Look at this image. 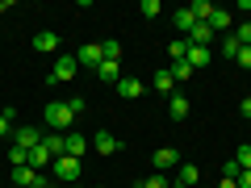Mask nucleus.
Returning a JSON list of instances; mask_svg holds the SVG:
<instances>
[{
  "label": "nucleus",
  "mask_w": 251,
  "mask_h": 188,
  "mask_svg": "<svg viewBox=\"0 0 251 188\" xmlns=\"http://www.w3.org/2000/svg\"><path fill=\"white\" fill-rule=\"evenodd\" d=\"M42 121L50 125L54 134H67V130H72V121H75V113H72V105H67V100H50V105L42 109Z\"/></svg>",
  "instance_id": "obj_1"
},
{
  "label": "nucleus",
  "mask_w": 251,
  "mask_h": 188,
  "mask_svg": "<svg viewBox=\"0 0 251 188\" xmlns=\"http://www.w3.org/2000/svg\"><path fill=\"white\" fill-rule=\"evenodd\" d=\"M50 167H54V180L59 184H75L80 180V159H72V155H59Z\"/></svg>",
  "instance_id": "obj_2"
},
{
  "label": "nucleus",
  "mask_w": 251,
  "mask_h": 188,
  "mask_svg": "<svg viewBox=\"0 0 251 188\" xmlns=\"http://www.w3.org/2000/svg\"><path fill=\"white\" fill-rule=\"evenodd\" d=\"M75 67H80V63H75V54H59V59H54V67H50V84H67L75 75Z\"/></svg>",
  "instance_id": "obj_3"
},
{
  "label": "nucleus",
  "mask_w": 251,
  "mask_h": 188,
  "mask_svg": "<svg viewBox=\"0 0 251 188\" xmlns=\"http://www.w3.org/2000/svg\"><path fill=\"white\" fill-rule=\"evenodd\" d=\"M38 142H42V130L38 125H17L13 130V146H21V151H34Z\"/></svg>",
  "instance_id": "obj_4"
},
{
  "label": "nucleus",
  "mask_w": 251,
  "mask_h": 188,
  "mask_svg": "<svg viewBox=\"0 0 251 188\" xmlns=\"http://www.w3.org/2000/svg\"><path fill=\"white\" fill-rule=\"evenodd\" d=\"M75 63H80V67H92V71H97L100 63H105V50H100V42L80 46V50H75Z\"/></svg>",
  "instance_id": "obj_5"
},
{
  "label": "nucleus",
  "mask_w": 251,
  "mask_h": 188,
  "mask_svg": "<svg viewBox=\"0 0 251 188\" xmlns=\"http://www.w3.org/2000/svg\"><path fill=\"white\" fill-rule=\"evenodd\" d=\"M151 163H155V171H172V167H180V151L176 146H159L151 155Z\"/></svg>",
  "instance_id": "obj_6"
},
{
  "label": "nucleus",
  "mask_w": 251,
  "mask_h": 188,
  "mask_svg": "<svg viewBox=\"0 0 251 188\" xmlns=\"http://www.w3.org/2000/svg\"><path fill=\"white\" fill-rule=\"evenodd\" d=\"M143 92H147V84L134 80V75H122V80H117V96H122V100H138Z\"/></svg>",
  "instance_id": "obj_7"
},
{
  "label": "nucleus",
  "mask_w": 251,
  "mask_h": 188,
  "mask_svg": "<svg viewBox=\"0 0 251 188\" xmlns=\"http://www.w3.org/2000/svg\"><path fill=\"white\" fill-rule=\"evenodd\" d=\"M88 138L84 134H63V155H72V159H84V155H88Z\"/></svg>",
  "instance_id": "obj_8"
},
{
  "label": "nucleus",
  "mask_w": 251,
  "mask_h": 188,
  "mask_svg": "<svg viewBox=\"0 0 251 188\" xmlns=\"http://www.w3.org/2000/svg\"><path fill=\"white\" fill-rule=\"evenodd\" d=\"M13 184H17V188H38V184H50V180H42V176L25 163V167H13Z\"/></svg>",
  "instance_id": "obj_9"
},
{
  "label": "nucleus",
  "mask_w": 251,
  "mask_h": 188,
  "mask_svg": "<svg viewBox=\"0 0 251 188\" xmlns=\"http://www.w3.org/2000/svg\"><path fill=\"white\" fill-rule=\"evenodd\" d=\"M184 63L193 67V71H201V67H209V63H214V50H209V46H188Z\"/></svg>",
  "instance_id": "obj_10"
},
{
  "label": "nucleus",
  "mask_w": 251,
  "mask_h": 188,
  "mask_svg": "<svg viewBox=\"0 0 251 188\" xmlns=\"http://www.w3.org/2000/svg\"><path fill=\"white\" fill-rule=\"evenodd\" d=\"M214 42H218V34L205 25V21H197V25H193V34H188V46H209V50H214Z\"/></svg>",
  "instance_id": "obj_11"
},
{
  "label": "nucleus",
  "mask_w": 251,
  "mask_h": 188,
  "mask_svg": "<svg viewBox=\"0 0 251 188\" xmlns=\"http://www.w3.org/2000/svg\"><path fill=\"white\" fill-rule=\"evenodd\" d=\"M34 50H38V54L59 50V34H54V29H38V34H34Z\"/></svg>",
  "instance_id": "obj_12"
},
{
  "label": "nucleus",
  "mask_w": 251,
  "mask_h": 188,
  "mask_svg": "<svg viewBox=\"0 0 251 188\" xmlns=\"http://www.w3.org/2000/svg\"><path fill=\"white\" fill-rule=\"evenodd\" d=\"M151 88L159 92V96H172V92H176V75H172V67H168V71H155V75H151Z\"/></svg>",
  "instance_id": "obj_13"
},
{
  "label": "nucleus",
  "mask_w": 251,
  "mask_h": 188,
  "mask_svg": "<svg viewBox=\"0 0 251 188\" xmlns=\"http://www.w3.org/2000/svg\"><path fill=\"white\" fill-rule=\"evenodd\" d=\"M168 117H172V121H184V117H188V96H184V92H172V96H168Z\"/></svg>",
  "instance_id": "obj_14"
},
{
  "label": "nucleus",
  "mask_w": 251,
  "mask_h": 188,
  "mask_svg": "<svg viewBox=\"0 0 251 188\" xmlns=\"http://www.w3.org/2000/svg\"><path fill=\"white\" fill-rule=\"evenodd\" d=\"M205 25L214 29L218 38H226V34H230V13H226V9H214V13H209V21H205Z\"/></svg>",
  "instance_id": "obj_15"
},
{
  "label": "nucleus",
  "mask_w": 251,
  "mask_h": 188,
  "mask_svg": "<svg viewBox=\"0 0 251 188\" xmlns=\"http://www.w3.org/2000/svg\"><path fill=\"white\" fill-rule=\"evenodd\" d=\"M92 151H97V155H113L117 151V138L109 134V130H97V134H92Z\"/></svg>",
  "instance_id": "obj_16"
},
{
  "label": "nucleus",
  "mask_w": 251,
  "mask_h": 188,
  "mask_svg": "<svg viewBox=\"0 0 251 188\" xmlns=\"http://www.w3.org/2000/svg\"><path fill=\"white\" fill-rule=\"evenodd\" d=\"M197 180H201L197 163H180V167H176V184H184V188H197Z\"/></svg>",
  "instance_id": "obj_17"
},
{
  "label": "nucleus",
  "mask_w": 251,
  "mask_h": 188,
  "mask_svg": "<svg viewBox=\"0 0 251 188\" xmlns=\"http://www.w3.org/2000/svg\"><path fill=\"white\" fill-rule=\"evenodd\" d=\"M46 163H54V159H50V151H46V146H42V142H38V146H34V151H29V167H34V171H42V167H46Z\"/></svg>",
  "instance_id": "obj_18"
},
{
  "label": "nucleus",
  "mask_w": 251,
  "mask_h": 188,
  "mask_svg": "<svg viewBox=\"0 0 251 188\" xmlns=\"http://www.w3.org/2000/svg\"><path fill=\"white\" fill-rule=\"evenodd\" d=\"M13 125H17V109H0V138H13Z\"/></svg>",
  "instance_id": "obj_19"
},
{
  "label": "nucleus",
  "mask_w": 251,
  "mask_h": 188,
  "mask_svg": "<svg viewBox=\"0 0 251 188\" xmlns=\"http://www.w3.org/2000/svg\"><path fill=\"white\" fill-rule=\"evenodd\" d=\"M97 75H100V80H109V84H117V80H122V63H100Z\"/></svg>",
  "instance_id": "obj_20"
},
{
  "label": "nucleus",
  "mask_w": 251,
  "mask_h": 188,
  "mask_svg": "<svg viewBox=\"0 0 251 188\" xmlns=\"http://www.w3.org/2000/svg\"><path fill=\"white\" fill-rule=\"evenodd\" d=\"M188 13H193V21H209L214 4H209V0H193V4H188Z\"/></svg>",
  "instance_id": "obj_21"
},
{
  "label": "nucleus",
  "mask_w": 251,
  "mask_h": 188,
  "mask_svg": "<svg viewBox=\"0 0 251 188\" xmlns=\"http://www.w3.org/2000/svg\"><path fill=\"white\" fill-rule=\"evenodd\" d=\"M172 25H176L180 34H193V25H197V21H193V13H188V9H180L176 17H172Z\"/></svg>",
  "instance_id": "obj_22"
},
{
  "label": "nucleus",
  "mask_w": 251,
  "mask_h": 188,
  "mask_svg": "<svg viewBox=\"0 0 251 188\" xmlns=\"http://www.w3.org/2000/svg\"><path fill=\"white\" fill-rule=\"evenodd\" d=\"M218 50H222L226 59H239V50H243V46H239V38H234V34H226V38H222V46H218Z\"/></svg>",
  "instance_id": "obj_23"
},
{
  "label": "nucleus",
  "mask_w": 251,
  "mask_h": 188,
  "mask_svg": "<svg viewBox=\"0 0 251 188\" xmlns=\"http://www.w3.org/2000/svg\"><path fill=\"white\" fill-rule=\"evenodd\" d=\"M100 50H105V63H122V42H100Z\"/></svg>",
  "instance_id": "obj_24"
},
{
  "label": "nucleus",
  "mask_w": 251,
  "mask_h": 188,
  "mask_svg": "<svg viewBox=\"0 0 251 188\" xmlns=\"http://www.w3.org/2000/svg\"><path fill=\"white\" fill-rule=\"evenodd\" d=\"M168 54H172V63H180L188 54V38H176V42H168Z\"/></svg>",
  "instance_id": "obj_25"
},
{
  "label": "nucleus",
  "mask_w": 251,
  "mask_h": 188,
  "mask_svg": "<svg viewBox=\"0 0 251 188\" xmlns=\"http://www.w3.org/2000/svg\"><path fill=\"white\" fill-rule=\"evenodd\" d=\"M42 146L50 151V159H59V155H63V134H46V138H42Z\"/></svg>",
  "instance_id": "obj_26"
},
{
  "label": "nucleus",
  "mask_w": 251,
  "mask_h": 188,
  "mask_svg": "<svg viewBox=\"0 0 251 188\" xmlns=\"http://www.w3.org/2000/svg\"><path fill=\"white\" fill-rule=\"evenodd\" d=\"M234 163H239L243 171H251V142H247V146H239V151H234Z\"/></svg>",
  "instance_id": "obj_27"
},
{
  "label": "nucleus",
  "mask_w": 251,
  "mask_h": 188,
  "mask_svg": "<svg viewBox=\"0 0 251 188\" xmlns=\"http://www.w3.org/2000/svg\"><path fill=\"white\" fill-rule=\"evenodd\" d=\"M172 75H176V84H180V80H193V67L180 59V63H172Z\"/></svg>",
  "instance_id": "obj_28"
},
{
  "label": "nucleus",
  "mask_w": 251,
  "mask_h": 188,
  "mask_svg": "<svg viewBox=\"0 0 251 188\" xmlns=\"http://www.w3.org/2000/svg\"><path fill=\"white\" fill-rule=\"evenodd\" d=\"M239 176H243V167H239L234 159H226V163H222V180H239Z\"/></svg>",
  "instance_id": "obj_29"
},
{
  "label": "nucleus",
  "mask_w": 251,
  "mask_h": 188,
  "mask_svg": "<svg viewBox=\"0 0 251 188\" xmlns=\"http://www.w3.org/2000/svg\"><path fill=\"white\" fill-rule=\"evenodd\" d=\"M143 188H172V180L163 176V171H155L151 180H143Z\"/></svg>",
  "instance_id": "obj_30"
},
{
  "label": "nucleus",
  "mask_w": 251,
  "mask_h": 188,
  "mask_svg": "<svg viewBox=\"0 0 251 188\" xmlns=\"http://www.w3.org/2000/svg\"><path fill=\"white\" fill-rule=\"evenodd\" d=\"M138 13H143V17H159V0H143Z\"/></svg>",
  "instance_id": "obj_31"
},
{
  "label": "nucleus",
  "mask_w": 251,
  "mask_h": 188,
  "mask_svg": "<svg viewBox=\"0 0 251 188\" xmlns=\"http://www.w3.org/2000/svg\"><path fill=\"white\" fill-rule=\"evenodd\" d=\"M234 38H239V46H251V21H247V25H239V29H234Z\"/></svg>",
  "instance_id": "obj_32"
},
{
  "label": "nucleus",
  "mask_w": 251,
  "mask_h": 188,
  "mask_svg": "<svg viewBox=\"0 0 251 188\" xmlns=\"http://www.w3.org/2000/svg\"><path fill=\"white\" fill-rule=\"evenodd\" d=\"M234 63H239V67H247V71H251V46H243V50H239V59H234Z\"/></svg>",
  "instance_id": "obj_33"
},
{
  "label": "nucleus",
  "mask_w": 251,
  "mask_h": 188,
  "mask_svg": "<svg viewBox=\"0 0 251 188\" xmlns=\"http://www.w3.org/2000/svg\"><path fill=\"white\" fill-rule=\"evenodd\" d=\"M67 105H72V113H84V109H88V100H84V96H72Z\"/></svg>",
  "instance_id": "obj_34"
},
{
  "label": "nucleus",
  "mask_w": 251,
  "mask_h": 188,
  "mask_svg": "<svg viewBox=\"0 0 251 188\" xmlns=\"http://www.w3.org/2000/svg\"><path fill=\"white\" fill-rule=\"evenodd\" d=\"M239 113H243V117H251V96H243V105H239Z\"/></svg>",
  "instance_id": "obj_35"
},
{
  "label": "nucleus",
  "mask_w": 251,
  "mask_h": 188,
  "mask_svg": "<svg viewBox=\"0 0 251 188\" xmlns=\"http://www.w3.org/2000/svg\"><path fill=\"white\" fill-rule=\"evenodd\" d=\"M239 188H251V171H243V176H239Z\"/></svg>",
  "instance_id": "obj_36"
},
{
  "label": "nucleus",
  "mask_w": 251,
  "mask_h": 188,
  "mask_svg": "<svg viewBox=\"0 0 251 188\" xmlns=\"http://www.w3.org/2000/svg\"><path fill=\"white\" fill-rule=\"evenodd\" d=\"M218 188H239V180H218Z\"/></svg>",
  "instance_id": "obj_37"
},
{
  "label": "nucleus",
  "mask_w": 251,
  "mask_h": 188,
  "mask_svg": "<svg viewBox=\"0 0 251 188\" xmlns=\"http://www.w3.org/2000/svg\"><path fill=\"white\" fill-rule=\"evenodd\" d=\"M4 9H9V0H0V13H4Z\"/></svg>",
  "instance_id": "obj_38"
},
{
  "label": "nucleus",
  "mask_w": 251,
  "mask_h": 188,
  "mask_svg": "<svg viewBox=\"0 0 251 188\" xmlns=\"http://www.w3.org/2000/svg\"><path fill=\"white\" fill-rule=\"evenodd\" d=\"M46 188H67V184H46Z\"/></svg>",
  "instance_id": "obj_39"
},
{
  "label": "nucleus",
  "mask_w": 251,
  "mask_h": 188,
  "mask_svg": "<svg viewBox=\"0 0 251 188\" xmlns=\"http://www.w3.org/2000/svg\"><path fill=\"white\" fill-rule=\"evenodd\" d=\"M172 188H184V184H176V180H172Z\"/></svg>",
  "instance_id": "obj_40"
},
{
  "label": "nucleus",
  "mask_w": 251,
  "mask_h": 188,
  "mask_svg": "<svg viewBox=\"0 0 251 188\" xmlns=\"http://www.w3.org/2000/svg\"><path fill=\"white\" fill-rule=\"evenodd\" d=\"M67 188H80V184H67Z\"/></svg>",
  "instance_id": "obj_41"
},
{
  "label": "nucleus",
  "mask_w": 251,
  "mask_h": 188,
  "mask_svg": "<svg viewBox=\"0 0 251 188\" xmlns=\"http://www.w3.org/2000/svg\"><path fill=\"white\" fill-rule=\"evenodd\" d=\"M134 188H143V184H134Z\"/></svg>",
  "instance_id": "obj_42"
},
{
  "label": "nucleus",
  "mask_w": 251,
  "mask_h": 188,
  "mask_svg": "<svg viewBox=\"0 0 251 188\" xmlns=\"http://www.w3.org/2000/svg\"><path fill=\"white\" fill-rule=\"evenodd\" d=\"M38 188H46V184H38Z\"/></svg>",
  "instance_id": "obj_43"
}]
</instances>
